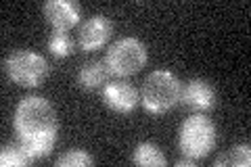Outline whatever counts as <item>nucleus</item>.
Instances as JSON below:
<instances>
[{
	"label": "nucleus",
	"instance_id": "nucleus-1",
	"mask_svg": "<svg viewBox=\"0 0 251 167\" xmlns=\"http://www.w3.org/2000/svg\"><path fill=\"white\" fill-rule=\"evenodd\" d=\"M19 142H36L57 138L59 119L52 105L42 96H25L15 109L13 119Z\"/></svg>",
	"mask_w": 251,
	"mask_h": 167
},
{
	"label": "nucleus",
	"instance_id": "nucleus-2",
	"mask_svg": "<svg viewBox=\"0 0 251 167\" xmlns=\"http://www.w3.org/2000/svg\"><path fill=\"white\" fill-rule=\"evenodd\" d=\"M180 92H182L180 79L172 71L157 69L147 75L140 90V102L147 113L163 115L180 102Z\"/></svg>",
	"mask_w": 251,
	"mask_h": 167
},
{
	"label": "nucleus",
	"instance_id": "nucleus-3",
	"mask_svg": "<svg viewBox=\"0 0 251 167\" xmlns=\"http://www.w3.org/2000/svg\"><path fill=\"white\" fill-rule=\"evenodd\" d=\"M216 125L214 121L203 115V113H195L191 117H186L178 132V148L184 157L191 159H205L211 150L216 148Z\"/></svg>",
	"mask_w": 251,
	"mask_h": 167
},
{
	"label": "nucleus",
	"instance_id": "nucleus-4",
	"mask_svg": "<svg viewBox=\"0 0 251 167\" xmlns=\"http://www.w3.org/2000/svg\"><path fill=\"white\" fill-rule=\"evenodd\" d=\"M4 73L13 84L21 86V88H38L46 77H49V61L42 54L27 48L13 50L9 57L2 61Z\"/></svg>",
	"mask_w": 251,
	"mask_h": 167
},
{
	"label": "nucleus",
	"instance_id": "nucleus-5",
	"mask_svg": "<svg viewBox=\"0 0 251 167\" xmlns=\"http://www.w3.org/2000/svg\"><path fill=\"white\" fill-rule=\"evenodd\" d=\"M147 63V48L138 38H122L109 46L105 54V65L111 75L128 77L138 73Z\"/></svg>",
	"mask_w": 251,
	"mask_h": 167
},
{
	"label": "nucleus",
	"instance_id": "nucleus-6",
	"mask_svg": "<svg viewBox=\"0 0 251 167\" xmlns=\"http://www.w3.org/2000/svg\"><path fill=\"white\" fill-rule=\"evenodd\" d=\"M113 36V23L105 15H92L90 19H86L77 34V46L84 52L99 50L109 42V38Z\"/></svg>",
	"mask_w": 251,
	"mask_h": 167
},
{
	"label": "nucleus",
	"instance_id": "nucleus-7",
	"mask_svg": "<svg viewBox=\"0 0 251 167\" xmlns=\"http://www.w3.org/2000/svg\"><path fill=\"white\" fill-rule=\"evenodd\" d=\"M103 102L115 113H130L140 102V94L132 84L124 79H115L103 86Z\"/></svg>",
	"mask_w": 251,
	"mask_h": 167
},
{
	"label": "nucleus",
	"instance_id": "nucleus-8",
	"mask_svg": "<svg viewBox=\"0 0 251 167\" xmlns=\"http://www.w3.org/2000/svg\"><path fill=\"white\" fill-rule=\"evenodd\" d=\"M42 15L54 31H67L80 21V4L75 0H46Z\"/></svg>",
	"mask_w": 251,
	"mask_h": 167
},
{
	"label": "nucleus",
	"instance_id": "nucleus-9",
	"mask_svg": "<svg viewBox=\"0 0 251 167\" xmlns=\"http://www.w3.org/2000/svg\"><path fill=\"white\" fill-rule=\"evenodd\" d=\"M180 102L191 111H209L216 105V88L203 77H195L180 92Z\"/></svg>",
	"mask_w": 251,
	"mask_h": 167
},
{
	"label": "nucleus",
	"instance_id": "nucleus-10",
	"mask_svg": "<svg viewBox=\"0 0 251 167\" xmlns=\"http://www.w3.org/2000/svg\"><path fill=\"white\" fill-rule=\"evenodd\" d=\"M107 65L105 61H86L80 67V73H77V84L82 86L84 90H99L107 84Z\"/></svg>",
	"mask_w": 251,
	"mask_h": 167
},
{
	"label": "nucleus",
	"instance_id": "nucleus-11",
	"mask_svg": "<svg viewBox=\"0 0 251 167\" xmlns=\"http://www.w3.org/2000/svg\"><path fill=\"white\" fill-rule=\"evenodd\" d=\"M132 161L140 167H166L168 165L166 155L153 142H140L134 148V153H132Z\"/></svg>",
	"mask_w": 251,
	"mask_h": 167
},
{
	"label": "nucleus",
	"instance_id": "nucleus-12",
	"mask_svg": "<svg viewBox=\"0 0 251 167\" xmlns=\"http://www.w3.org/2000/svg\"><path fill=\"white\" fill-rule=\"evenodd\" d=\"M31 163H34V159L27 155V150L21 146L19 140L2 144V148H0V165L2 167H23Z\"/></svg>",
	"mask_w": 251,
	"mask_h": 167
},
{
	"label": "nucleus",
	"instance_id": "nucleus-13",
	"mask_svg": "<svg viewBox=\"0 0 251 167\" xmlns=\"http://www.w3.org/2000/svg\"><path fill=\"white\" fill-rule=\"evenodd\" d=\"M46 46H49V50L52 57L57 59H65L69 57V54H74V48H75V42L74 38L67 34V31H54L49 36V40H46Z\"/></svg>",
	"mask_w": 251,
	"mask_h": 167
},
{
	"label": "nucleus",
	"instance_id": "nucleus-14",
	"mask_svg": "<svg viewBox=\"0 0 251 167\" xmlns=\"http://www.w3.org/2000/svg\"><path fill=\"white\" fill-rule=\"evenodd\" d=\"M214 165H232V167H249L251 165V148L249 144H234L226 155H220Z\"/></svg>",
	"mask_w": 251,
	"mask_h": 167
},
{
	"label": "nucleus",
	"instance_id": "nucleus-15",
	"mask_svg": "<svg viewBox=\"0 0 251 167\" xmlns=\"http://www.w3.org/2000/svg\"><path fill=\"white\" fill-rule=\"evenodd\" d=\"M92 163H94L92 155H88L84 148H69L54 161L57 167H86Z\"/></svg>",
	"mask_w": 251,
	"mask_h": 167
},
{
	"label": "nucleus",
	"instance_id": "nucleus-16",
	"mask_svg": "<svg viewBox=\"0 0 251 167\" xmlns=\"http://www.w3.org/2000/svg\"><path fill=\"white\" fill-rule=\"evenodd\" d=\"M195 163H197V159H191V157H182L176 161L178 167H195Z\"/></svg>",
	"mask_w": 251,
	"mask_h": 167
}]
</instances>
